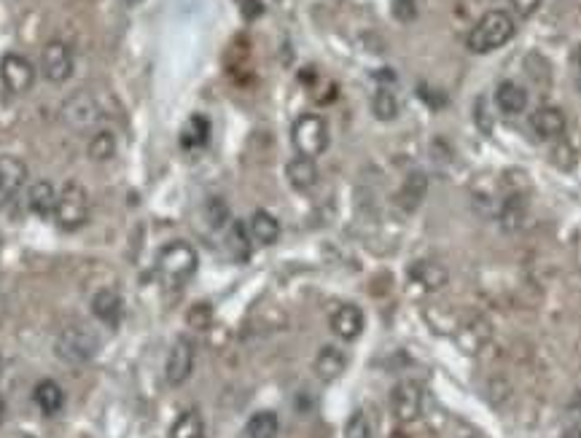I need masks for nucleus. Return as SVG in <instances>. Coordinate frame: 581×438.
<instances>
[{
	"label": "nucleus",
	"mask_w": 581,
	"mask_h": 438,
	"mask_svg": "<svg viewBox=\"0 0 581 438\" xmlns=\"http://www.w3.org/2000/svg\"><path fill=\"white\" fill-rule=\"evenodd\" d=\"M563 438H581V428H568V431L563 433Z\"/></svg>",
	"instance_id": "obj_39"
},
{
	"label": "nucleus",
	"mask_w": 581,
	"mask_h": 438,
	"mask_svg": "<svg viewBox=\"0 0 581 438\" xmlns=\"http://www.w3.org/2000/svg\"><path fill=\"white\" fill-rule=\"evenodd\" d=\"M514 16L509 11H487L468 33V49L473 54H490L514 38Z\"/></svg>",
	"instance_id": "obj_1"
},
{
	"label": "nucleus",
	"mask_w": 581,
	"mask_h": 438,
	"mask_svg": "<svg viewBox=\"0 0 581 438\" xmlns=\"http://www.w3.org/2000/svg\"><path fill=\"white\" fill-rule=\"evenodd\" d=\"M197 266H200V256L183 239H175V242L164 245L159 250V256H156V272H159L162 283H167L173 288H178L186 280H192Z\"/></svg>",
	"instance_id": "obj_2"
},
{
	"label": "nucleus",
	"mask_w": 581,
	"mask_h": 438,
	"mask_svg": "<svg viewBox=\"0 0 581 438\" xmlns=\"http://www.w3.org/2000/svg\"><path fill=\"white\" fill-rule=\"evenodd\" d=\"M420 98H423V100H426V103H428L431 108H442V106H445V98H442V95H439L436 89H428L426 84L420 87Z\"/></svg>",
	"instance_id": "obj_38"
},
{
	"label": "nucleus",
	"mask_w": 581,
	"mask_h": 438,
	"mask_svg": "<svg viewBox=\"0 0 581 438\" xmlns=\"http://www.w3.org/2000/svg\"><path fill=\"white\" fill-rule=\"evenodd\" d=\"M495 106L506 116H520L528 108V92L517 81H501L495 89Z\"/></svg>",
	"instance_id": "obj_19"
},
{
	"label": "nucleus",
	"mask_w": 581,
	"mask_h": 438,
	"mask_svg": "<svg viewBox=\"0 0 581 438\" xmlns=\"http://www.w3.org/2000/svg\"><path fill=\"white\" fill-rule=\"evenodd\" d=\"M277 433H280V420L269 409L256 412L245 425V436L248 438H277Z\"/></svg>",
	"instance_id": "obj_26"
},
{
	"label": "nucleus",
	"mask_w": 581,
	"mask_h": 438,
	"mask_svg": "<svg viewBox=\"0 0 581 438\" xmlns=\"http://www.w3.org/2000/svg\"><path fill=\"white\" fill-rule=\"evenodd\" d=\"M194 355L197 352H194L192 339H186V336L175 339V344H173V349L167 355V363H164V382L170 387H181L192 377V371H194Z\"/></svg>",
	"instance_id": "obj_10"
},
{
	"label": "nucleus",
	"mask_w": 581,
	"mask_h": 438,
	"mask_svg": "<svg viewBox=\"0 0 581 438\" xmlns=\"http://www.w3.org/2000/svg\"><path fill=\"white\" fill-rule=\"evenodd\" d=\"M541 0H511V8L520 19H530L536 11H539Z\"/></svg>",
	"instance_id": "obj_35"
},
{
	"label": "nucleus",
	"mask_w": 581,
	"mask_h": 438,
	"mask_svg": "<svg viewBox=\"0 0 581 438\" xmlns=\"http://www.w3.org/2000/svg\"><path fill=\"white\" fill-rule=\"evenodd\" d=\"M248 239H250L248 226L239 223V220H234L232 228H230V247H232L234 258H239V261L248 258V253H250V242H248Z\"/></svg>",
	"instance_id": "obj_30"
},
{
	"label": "nucleus",
	"mask_w": 581,
	"mask_h": 438,
	"mask_svg": "<svg viewBox=\"0 0 581 438\" xmlns=\"http://www.w3.org/2000/svg\"><path fill=\"white\" fill-rule=\"evenodd\" d=\"M87 154L89 159L95 162H108L114 154H117V137L111 129H100L89 137V145H87Z\"/></svg>",
	"instance_id": "obj_28"
},
{
	"label": "nucleus",
	"mask_w": 581,
	"mask_h": 438,
	"mask_svg": "<svg viewBox=\"0 0 581 438\" xmlns=\"http://www.w3.org/2000/svg\"><path fill=\"white\" fill-rule=\"evenodd\" d=\"M528 219V200L522 194H509L503 202H501V210H498V220L503 226V231H520L522 223Z\"/></svg>",
	"instance_id": "obj_23"
},
{
	"label": "nucleus",
	"mask_w": 581,
	"mask_h": 438,
	"mask_svg": "<svg viewBox=\"0 0 581 438\" xmlns=\"http://www.w3.org/2000/svg\"><path fill=\"white\" fill-rule=\"evenodd\" d=\"M98 347H100V339L89 326H68L60 331V336L54 341L57 358L65 360L68 366H81V363L92 360Z\"/></svg>",
	"instance_id": "obj_4"
},
{
	"label": "nucleus",
	"mask_w": 581,
	"mask_h": 438,
	"mask_svg": "<svg viewBox=\"0 0 581 438\" xmlns=\"http://www.w3.org/2000/svg\"><path fill=\"white\" fill-rule=\"evenodd\" d=\"M57 189L49 181H38L27 189V210L38 219H54L57 210Z\"/></svg>",
	"instance_id": "obj_16"
},
{
	"label": "nucleus",
	"mask_w": 581,
	"mask_h": 438,
	"mask_svg": "<svg viewBox=\"0 0 581 438\" xmlns=\"http://www.w3.org/2000/svg\"><path fill=\"white\" fill-rule=\"evenodd\" d=\"M426 191H428V178H426V172L415 170V172L407 175V181H404V186H401V191H398V205H401L407 213H412V210H417L420 202L426 200Z\"/></svg>",
	"instance_id": "obj_22"
},
{
	"label": "nucleus",
	"mask_w": 581,
	"mask_h": 438,
	"mask_svg": "<svg viewBox=\"0 0 581 438\" xmlns=\"http://www.w3.org/2000/svg\"><path fill=\"white\" fill-rule=\"evenodd\" d=\"M390 412L398 423H415L423 415V387L415 379H404L390 393Z\"/></svg>",
	"instance_id": "obj_8"
},
{
	"label": "nucleus",
	"mask_w": 581,
	"mask_h": 438,
	"mask_svg": "<svg viewBox=\"0 0 581 438\" xmlns=\"http://www.w3.org/2000/svg\"><path fill=\"white\" fill-rule=\"evenodd\" d=\"M92 213L89 205V194L81 183L68 181L60 194H57V210H54V220L62 231H79L81 226H87Z\"/></svg>",
	"instance_id": "obj_3"
},
{
	"label": "nucleus",
	"mask_w": 581,
	"mask_h": 438,
	"mask_svg": "<svg viewBox=\"0 0 581 438\" xmlns=\"http://www.w3.org/2000/svg\"><path fill=\"white\" fill-rule=\"evenodd\" d=\"M345 368H348V355H345L340 347L326 344V347L318 352V358H315V374H318L321 382H334V379H340Z\"/></svg>",
	"instance_id": "obj_18"
},
{
	"label": "nucleus",
	"mask_w": 581,
	"mask_h": 438,
	"mask_svg": "<svg viewBox=\"0 0 581 438\" xmlns=\"http://www.w3.org/2000/svg\"><path fill=\"white\" fill-rule=\"evenodd\" d=\"M484 106H487V100H484V98H479V100H476V106H473V121H479V124H482V129H484V132H490V129H492V124H490V113H487Z\"/></svg>",
	"instance_id": "obj_37"
},
{
	"label": "nucleus",
	"mask_w": 581,
	"mask_h": 438,
	"mask_svg": "<svg viewBox=\"0 0 581 438\" xmlns=\"http://www.w3.org/2000/svg\"><path fill=\"white\" fill-rule=\"evenodd\" d=\"M22 438H33V436H22Z\"/></svg>",
	"instance_id": "obj_43"
},
{
	"label": "nucleus",
	"mask_w": 581,
	"mask_h": 438,
	"mask_svg": "<svg viewBox=\"0 0 581 438\" xmlns=\"http://www.w3.org/2000/svg\"><path fill=\"white\" fill-rule=\"evenodd\" d=\"M208 220H211V226H213V228H221V226L230 220V208H227V202H224V200L213 197V200L208 202Z\"/></svg>",
	"instance_id": "obj_33"
},
{
	"label": "nucleus",
	"mask_w": 581,
	"mask_h": 438,
	"mask_svg": "<svg viewBox=\"0 0 581 438\" xmlns=\"http://www.w3.org/2000/svg\"><path fill=\"white\" fill-rule=\"evenodd\" d=\"M332 331L342 339V341H355L363 331V312L355 304H342L334 310L332 315Z\"/></svg>",
	"instance_id": "obj_17"
},
{
	"label": "nucleus",
	"mask_w": 581,
	"mask_h": 438,
	"mask_svg": "<svg viewBox=\"0 0 581 438\" xmlns=\"http://www.w3.org/2000/svg\"><path fill=\"white\" fill-rule=\"evenodd\" d=\"M0 368H3V360H0Z\"/></svg>",
	"instance_id": "obj_42"
},
{
	"label": "nucleus",
	"mask_w": 581,
	"mask_h": 438,
	"mask_svg": "<svg viewBox=\"0 0 581 438\" xmlns=\"http://www.w3.org/2000/svg\"><path fill=\"white\" fill-rule=\"evenodd\" d=\"M371 110L380 121H393L398 116V98L388 87H380L371 98Z\"/></svg>",
	"instance_id": "obj_29"
},
{
	"label": "nucleus",
	"mask_w": 581,
	"mask_h": 438,
	"mask_svg": "<svg viewBox=\"0 0 581 438\" xmlns=\"http://www.w3.org/2000/svg\"><path fill=\"white\" fill-rule=\"evenodd\" d=\"M291 140H294V148L299 151V156L315 159L329 148V126L318 113H305L294 121Z\"/></svg>",
	"instance_id": "obj_5"
},
{
	"label": "nucleus",
	"mask_w": 581,
	"mask_h": 438,
	"mask_svg": "<svg viewBox=\"0 0 581 438\" xmlns=\"http://www.w3.org/2000/svg\"><path fill=\"white\" fill-rule=\"evenodd\" d=\"M345 438H371V423L363 412H352L345 425Z\"/></svg>",
	"instance_id": "obj_31"
},
{
	"label": "nucleus",
	"mask_w": 581,
	"mask_h": 438,
	"mask_svg": "<svg viewBox=\"0 0 581 438\" xmlns=\"http://www.w3.org/2000/svg\"><path fill=\"white\" fill-rule=\"evenodd\" d=\"M530 129L539 140H555L566 132V113L555 106H541L530 116Z\"/></svg>",
	"instance_id": "obj_14"
},
{
	"label": "nucleus",
	"mask_w": 581,
	"mask_h": 438,
	"mask_svg": "<svg viewBox=\"0 0 581 438\" xmlns=\"http://www.w3.org/2000/svg\"><path fill=\"white\" fill-rule=\"evenodd\" d=\"M103 110L100 103L89 95V92H76L62 103V121L73 129V132H87L100 121Z\"/></svg>",
	"instance_id": "obj_6"
},
{
	"label": "nucleus",
	"mask_w": 581,
	"mask_h": 438,
	"mask_svg": "<svg viewBox=\"0 0 581 438\" xmlns=\"http://www.w3.org/2000/svg\"><path fill=\"white\" fill-rule=\"evenodd\" d=\"M409 285L420 294H439L447 285V269L436 261H415L409 266Z\"/></svg>",
	"instance_id": "obj_13"
},
{
	"label": "nucleus",
	"mask_w": 581,
	"mask_h": 438,
	"mask_svg": "<svg viewBox=\"0 0 581 438\" xmlns=\"http://www.w3.org/2000/svg\"><path fill=\"white\" fill-rule=\"evenodd\" d=\"M92 312H95V318H98L103 326L118 329V323H121V318H124V302H121L118 291H114V288L98 291L95 299H92Z\"/></svg>",
	"instance_id": "obj_15"
},
{
	"label": "nucleus",
	"mask_w": 581,
	"mask_h": 438,
	"mask_svg": "<svg viewBox=\"0 0 581 438\" xmlns=\"http://www.w3.org/2000/svg\"><path fill=\"white\" fill-rule=\"evenodd\" d=\"M27 183V167L16 156H0V208L11 205Z\"/></svg>",
	"instance_id": "obj_11"
},
{
	"label": "nucleus",
	"mask_w": 581,
	"mask_h": 438,
	"mask_svg": "<svg viewBox=\"0 0 581 438\" xmlns=\"http://www.w3.org/2000/svg\"><path fill=\"white\" fill-rule=\"evenodd\" d=\"M208 140H211V121L202 113H194L181 129V145L186 151H197V148H205Z\"/></svg>",
	"instance_id": "obj_25"
},
{
	"label": "nucleus",
	"mask_w": 581,
	"mask_h": 438,
	"mask_svg": "<svg viewBox=\"0 0 581 438\" xmlns=\"http://www.w3.org/2000/svg\"><path fill=\"white\" fill-rule=\"evenodd\" d=\"M415 14H417L415 0H393V16H396L398 22H412Z\"/></svg>",
	"instance_id": "obj_34"
},
{
	"label": "nucleus",
	"mask_w": 581,
	"mask_h": 438,
	"mask_svg": "<svg viewBox=\"0 0 581 438\" xmlns=\"http://www.w3.org/2000/svg\"><path fill=\"white\" fill-rule=\"evenodd\" d=\"M41 73L49 84H65L73 76V51L62 41H49L41 51Z\"/></svg>",
	"instance_id": "obj_7"
},
{
	"label": "nucleus",
	"mask_w": 581,
	"mask_h": 438,
	"mask_svg": "<svg viewBox=\"0 0 581 438\" xmlns=\"http://www.w3.org/2000/svg\"><path fill=\"white\" fill-rule=\"evenodd\" d=\"M33 398H35L38 409H41L46 417L60 415V412H62V406H65V393H62V387H60L54 379H43V382H38V385H35V390H33Z\"/></svg>",
	"instance_id": "obj_21"
},
{
	"label": "nucleus",
	"mask_w": 581,
	"mask_h": 438,
	"mask_svg": "<svg viewBox=\"0 0 581 438\" xmlns=\"http://www.w3.org/2000/svg\"><path fill=\"white\" fill-rule=\"evenodd\" d=\"M0 81L5 87V92L11 95H24L33 89L35 84V68L27 57L22 54H5L0 60Z\"/></svg>",
	"instance_id": "obj_9"
},
{
	"label": "nucleus",
	"mask_w": 581,
	"mask_h": 438,
	"mask_svg": "<svg viewBox=\"0 0 581 438\" xmlns=\"http://www.w3.org/2000/svg\"><path fill=\"white\" fill-rule=\"evenodd\" d=\"M248 234H250V239L258 242V245H275L277 237H280V223H277V219H275L272 213L256 210V213L250 216V220H248Z\"/></svg>",
	"instance_id": "obj_24"
},
{
	"label": "nucleus",
	"mask_w": 581,
	"mask_h": 438,
	"mask_svg": "<svg viewBox=\"0 0 581 438\" xmlns=\"http://www.w3.org/2000/svg\"><path fill=\"white\" fill-rule=\"evenodd\" d=\"M237 3H239V11H242V16H245L248 22L264 14V3H261V0H237Z\"/></svg>",
	"instance_id": "obj_36"
},
{
	"label": "nucleus",
	"mask_w": 581,
	"mask_h": 438,
	"mask_svg": "<svg viewBox=\"0 0 581 438\" xmlns=\"http://www.w3.org/2000/svg\"><path fill=\"white\" fill-rule=\"evenodd\" d=\"M3 420H5V401L0 398V423H3Z\"/></svg>",
	"instance_id": "obj_40"
},
{
	"label": "nucleus",
	"mask_w": 581,
	"mask_h": 438,
	"mask_svg": "<svg viewBox=\"0 0 581 438\" xmlns=\"http://www.w3.org/2000/svg\"><path fill=\"white\" fill-rule=\"evenodd\" d=\"M576 60H579V68H581V46H579V54H576Z\"/></svg>",
	"instance_id": "obj_41"
},
{
	"label": "nucleus",
	"mask_w": 581,
	"mask_h": 438,
	"mask_svg": "<svg viewBox=\"0 0 581 438\" xmlns=\"http://www.w3.org/2000/svg\"><path fill=\"white\" fill-rule=\"evenodd\" d=\"M286 178L296 191H310L318 183V167L315 159L307 156H296L286 164Z\"/></svg>",
	"instance_id": "obj_20"
},
{
	"label": "nucleus",
	"mask_w": 581,
	"mask_h": 438,
	"mask_svg": "<svg viewBox=\"0 0 581 438\" xmlns=\"http://www.w3.org/2000/svg\"><path fill=\"white\" fill-rule=\"evenodd\" d=\"M170 438H205V420H202V415L197 409L183 412L175 420V425L170 431Z\"/></svg>",
	"instance_id": "obj_27"
},
{
	"label": "nucleus",
	"mask_w": 581,
	"mask_h": 438,
	"mask_svg": "<svg viewBox=\"0 0 581 438\" xmlns=\"http://www.w3.org/2000/svg\"><path fill=\"white\" fill-rule=\"evenodd\" d=\"M492 339V326L487 318L482 315H471L465 323L455 329V341L461 344L465 355H476L487 347V341Z\"/></svg>",
	"instance_id": "obj_12"
},
{
	"label": "nucleus",
	"mask_w": 581,
	"mask_h": 438,
	"mask_svg": "<svg viewBox=\"0 0 581 438\" xmlns=\"http://www.w3.org/2000/svg\"><path fill=\"white\" fill-rule=\"evenodd\" d=\"M465 438H471V436H465Z\"/></svg>",
	"instance_id": "obj_44"
},
{
	"label": "nucleus",
	"mask_w": 581,
	"mask_h": 438,
	"mask_svg": "<svg viewBox=\"0 0 581 438\" xmlns=\"http://www.w3.org/2000/svg\"><path fill=\"white\" fill-rule=\"evenodd\" d=\"M186 321H189V326H192V329L205 331L208 326H211V321H213V310H211V304H194V307L189 310Z\"/></svg>",
	"instance_id": "obj_32"
}]
</instances>
